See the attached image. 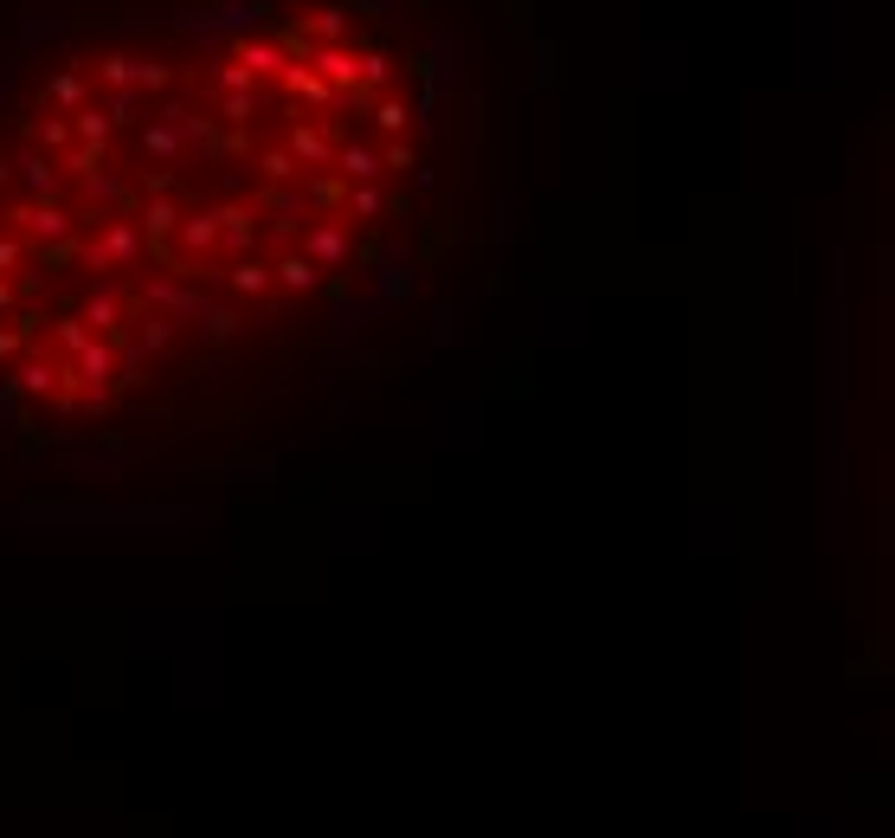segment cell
I'll list each match as a JSON object with an SVG mask.
<instances>
[{
  "label": "cell",
  "mask_w": 895,
  "mask_h": 838,
  "mask_svg": "<svg viewBox=\"0 0 895 838\" xmlns=\"http://www.w3.org/2000/svg\"><path fill=\"white\" fill-rule=\"evenodd\" d=\"M303 259H309L316 271L348 265V259H355V239H348V227H341V220H316V227L303 232Z\"/></svg>",
  "instance_id": "cell-1"
},
{
  "label": "cell",
  "mask_w": 895,
  "mask_h": 838,
  "mask_svg": "<svg viewBox=\"0 0 895 838\" xmlns=\"http://www.w3.org/2000/svg\"><path fill=\"white\" fill-rule=\"evenodd\" d=\"M97 77L110 84V91H161L168 84V65H143V59H123V52H110V59H97Z\"/></svg>",
  "instance_id": "cell-2"
},
{
  "label": "cell",
  "mask_w": 895,
  "mask_h": 838,
  "mask_svg": "<svg viewBox=\"0 0 895 838\" xmlns=\"http://www.w3.org/2000/svg\"><path fill=\"white\" fill-rule=\"evenodd\" d=\"M284 155H291L297 168H309V175H316V168H336V143H329L316 123H297V129H291V143H284Z\"/></svg>",
  "instance_id": "cell-3"
},
{
  "label": "cell",
  "mask_w": 895,
  "mask_h": 838,
  "mask_svg": "<svg viewBox=\"0 0 895 838\" xmlns=\"http://www.w3.org/2000/svg\"><path fill=\"white\" fill-rule=\"evenodd\" d=\"M380 168H387V161H380L368 143H336V175L348 181V188H373V181H380Z\"/></svg>",
  "instance_id": "cell-4"
},
{
  "label": "cell",
  "mask_w": 895,
  "mask_h": 838,
  "mask_svg": "<svg viewBox=\"0 0 895 838\" xmlns=\"http://www.w3.org/2000/svg\"><path fill=\"white\" fill-rule=\"evenodd\" d=\"M232 59H239V65H245V72H252V77H277V72H284V65H291L277 39H245V45H239Z\"/></svg>",
  "instance_id": "cell-5"
},
{
  "label": "cell",
  "mask_w": 895,
  "mask_h": 838,
  "mask_svg": "<svg viewBox=\"0 0 895 838\" xmlns=\"http://www.w3.org/2000/svg\"><path fill=\"white\" fill-rule=\"evenodd\" d=\"M13 168H20V188H27V200H52V193H59V168H52L45 155H20Z\"/></svg>",
  "instance_id": "cell-6"
},
{
  "label": "cell",
  "mask_w": 895,
  "mask_h": 838,
  "mask_svg": "<svg viewBox=\"0 0 895 838\" xmlns=\"http://www.w3.org/2000/svg\"><path fill=\"white\" fill-rule=\"evenodd\" d=\"M348 13H355V7H341V0H323V13L303 27V39H309V45H341V33H348Z\"/></svg>",
  "instance_id": "cell-7"
},
{
  "label": "cell",
  "mask_w": 895,
  "mask_h": 838,
  "mask_svg": "<svg viewBox=\"0 0 895 838\" xmlns=\"http://www.w3.org/2000/svg\"><path fill=\"white\" fill-rule=\"evenodd\" d=\"M143 155H149V161H175V155H181V129L168 123V111L143 129Z\"/></svg>",
  "instance_id": "cell-8"
},
{
  "label": "cell",
  "mask_w": 895,
  "mask_h": 838,
  "mask_svg": "<svg viewBox=\"0 0 895 838\" xmlns=\"http://www.w3.org/2000/svg\"><path fill=\"white\" fill-rule=\"evenodd\" d=\"M72 136H77V149H110V116L97 111V104H91V111H77L72 116Z\"/></svg>",
  "instance_id": "cell-9"
},
{
  "label": "cell",
  "mask_w": 895,
  "mask_h": 838,
  "mask_svg": "<svg viewBox=\"0 0 895 838\" xmlns=\"http://www.w3.org/2000/svg\"><path fill=\"white\" fill-rule=\"evenodd\" d=\"M355 77H361V91H380V84L393 77V59H387V52H361V59H355Z\"/></svg>",
  "instance_id": "cell-10"
},
{
  "label": "cell",
  "mask_w": 895,
  "mask_h": 838,
  "mask_svg": "<svg viewBox=\"0 0 895 838\" xmlns=\"http://www.w3.org/2000/svg\"><path fill=\"white\" fill-rule=\"evenodd\" d=\"M220 116L225 123H252L259 116V91H220Z\"/></svg>",
  "instance_id": "cell-11"
},
{
  "label": "cell",
  "mask_w": 895,
  "mask_h": 838,
  "mask_svg": "<svg viewBox=\"0 0 895 838\" xmlns=\"http://www.w3.org/2000/svg\"><path fill=\"white\" fill-rule=\"evenodd\" d=\"M348 213H355V220H380V213H387V193L380 188H348Z\"/></svg>",
  "instance_id": "cell-12"
},
{
  "label": "cell",
  "mask_w": 895,
  "mask_h": 838,
  "mask_svg": "<svg viewBox=\"0 0 895 838\" xmlns=\"http://www.w3.org/2000/svg\"><path fill=\"white\" fill-rule=\"evenodd\" d=\"M136 111H143V91H110V104H104V116H110V129H123V123H136Z\"/></svg>",
  "instance_id": "cell-13"
},
{
  "label": "cell",
  "mask_w": 895,
  "mask_h": 838,
  "mask_svg": "<svg viewBox=\"0 0 895 838\" xmlns=\"http://www.w3.org/2000/svg\"><path fill=\"white\" fill-rule=\"evenodd\" d=\"M52 104L77 111V104H84V77H77V72H59V77H52Z\"/></svg>",
  "instance_id": "cell-14"
},
{
  "label": "cell",
  "mask_w": 895,
  "mask_h": 838,
  "mask_svg": "<svg viewBox=\"0 0 895 838\" xmlns=\"http://www.w3.org/2000/svg\"><path fill=\"white\" fill-rule=\"evenodd\" d=\"M373 123H380L387 136H400V129H407V104H400V97H380V104H373Z\"/></svg>",
  "instance_id": "cell-15"
},
{
  "label": "cell",
  "mask_w": 895,
  "mask_h": 838,
  "mask_svg": "<svg viewBox=\"0 0 895 838\" xmlns=\"http://www.w3.org/2000/svg\"><path fill=\"white\" fill-rule=\"evenodd\" d=\"M259 168H264V181H291V175H303V168H297V161H291L284 149H271V155L259 161Z\"/></svg>",
  "instance_id": "cell-16"
},
{
  "label": "cell",
  "mask_w": 895,
  "mask_h": 838,
  "mask_svg": "<svg viewBox=\"0 0 895 838\" xmlns=\"http://www.w3.org/2000/svg\"><path fill=\"white\" fill-rule=\"evenodd\" d=\"M65 143H72V123H59V116H52V123H39V149H45V155L65 149Z\"/></svg>",
  "instance_id": "cell-17"
},
{
  "label": "cell",
  "mask_w": 895,
  "mask_h": 838,
  "mask_svg": "<svg viewBox=\"0 0 895 838\" xmlns=\"http://www.w3.org/2000/svg\"><path fill=\"white\" fill-rule=\"evenodd\" d=\"M220 91H259V77L232 59V65H220Z\"/></svg>",
  "instance_id": "cell-18"
},
{
  "label": "cell",
  "mask_w": 895,
  "mask_h": 838,
  "mask_svg": "<svg viewBox=\"0 0 895 838\" xmlns=\"http://www.w3.org/2000/svg\"><path fill=\"white\" fill-rule=\"evenodd\" d=\"M13 304V284H7V277H0V310Z\"/></svg>",
  "instance_id": "cell-19"
},
{
  "label": "cell",
  "mask_w": 895,
  "mask_h": 838,
  "mask_svg": "<svg viewBox=\"0 0 895 838\" xmlns=\"http://www.w3.org/2000/svg\"><path fill=\"white\" fill-rule=\"evenodd\" d=\"M7 181H13V168H7V161H0V188H7Z\"/></svg>",
  "instance_id": "cell-20"
}]
</instances>
